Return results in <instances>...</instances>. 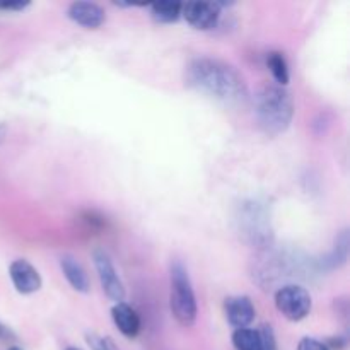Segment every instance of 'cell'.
<instances>
[{
    "label": "cell",
    "instance_id": "ffe728a7",
    "mask_svg": "<svg viewBox=\"0 0 350 350\" xmlns=\"http://www.w3.org/2000/svg\"><path fill=\"white\" fill-rule=\"evenodd\" d=\"M0 340H3V342L16 340V335H14V332L2 323H0Z\"/></svg>",
    "mask_w": 350,
    "mask_h": 350
},
{
    "label": "cell",
    "instance_id": "9a60e30c",
    "mask_svg": "<svg viewBox=\"0 0 350 350\" xmlns=\"http://www.w3.org/2000/svg\"><path fill=\"white\" fill-rule=\"evenodd\" d=\"M267 65H269L277 85L286 88L289 84V67H287V62L284 58V55L280 51H270L269 57H267Z\"/></svg>",
    "mask_w": 350,
    "mask_h": 350
},
{
    "label": "cell",
    "instance_id": "8992f818",
    "mask_svg": "<svg viewBox=\"0 0 350 350\" xmlns=\"http://www.w3.org/2000/svg\"><path fill=\"white\" fill-rule=\"evenodd\" d=\"M181 16L197 29L208 31L217 26L221 5L217 2H188L181 5Z\"/></svg>",
    "mask_w": 350,
    "mask_h": 350
},
{
    "label": "cell",
    "instance_id": "2e32d148",
    "mask_svg": "<svg viewBox=\"0 0 350 350\" xmlns=\"http://www.w3.org/2000/svg\"><path fill=\"white\" fill-rule=\"evenodd\" d=\"M347 246H349L347 231H344L340 234V238L337 239V243H335L334 253H332L330 260H327V262H332V267H338L340 263H344L345 258H347Z\"/></svg>",
    "mask_w": 350,
    "mask_h": 350
},
{
    "label": "cell",
    "instance_id": "3957f363",
    "mask_svg": "<svg viewBox=\"0 0 350 350\" xmlns=\"http://www.w3.org/2000/svg\"><path fill=\"white\" fill-rule=\"evenodd\" d=\"M170 282V304L173 317L176 318L181 327H193L197 321V297H195L187 267L180 260H174L171 263Z\"/></svg>",
    "mask_w": 350,
    "mask_h": 350
},
{
    "label": "cell",
    "instance_id": "e0dca14e",
    "mask_svg": "<svg viewBox=\"0 0 350 350\" xmlns=\"http://www.w3.org/2000/svg\"><path fill=\"white\" fill-rule=\"evenodd\" d=\"M85 340H88L89 347L92 350H120L118 345L113 342V338L101 337L98 334H88L85 335Z\"/></svg>",
    "mask_w": 350,
    "mask_h": 350
},
{
    "label": "cell",
    "instance_id": "ac0fdd59",
    "mask_svg": "<svg viewBox=\"0 0 350 350\" xmlns=\"http://www.w3.org/2000/svg\"><path fill=\"white\" fill-rule=\"evenodd\" d=\"M297 350H332V349L327 347L325 342L317 340V338H311V337H304L303 340L299 342V345H297Z\"/></svg>",
    "mask_w": 350,
    "mask_h": 350
},
{
    "label": "cell",
    "instance_id": "277c9868",
    "mask_svg": "<svg viewBox=\"0 0 350 350\" xmlns=\"http://www.w3.org/2000/svg\"><path fill=\"white\" fill-rule=\"evenodd\" d=\"M275 306L279 313L289 321H301L313 308L310 293L301 286H284L275 294Z\"/></svg>",
    "mask_w": 350,
    "mask_h": 350
},
{
    "label": "cell",
    "instance_id": "7a4b0ae2",
    "mask_svg": "<svg viewBox=\"0 0 350 350\" xmlns=\"http://www.w3.org/2000/svg\"><path fill=\"white\" fill-rule=\"evenodd\" d=\"M255 113L260 126L270 135H279L289 129L294 116V103L286 88L265 85L255 98Z\"/></svg>",
    "mask_w": 350,
    "mask_h": 350
},
{
    "label": "cell",
    "instance_id": "52a82bcc",
    "mask_svg": "<svg viewBox=\"0 0 350 350\" xmlns=\"http://www.w3.org/2000/svg\"><path fill=\"white\" fill-rule=\"evenodd\" d=\"M9 275L19 294L38 293L43 284L38 270L26 260H14L9 267Z\"/></svg>",
    "mask_w": 350,
    "mask_h": 350
},
{
    "label": "cell",
    "instance_id": "7402d4cb",
    "mask_svg": "<svg viewBox=\"0 0 350 350\" xmlns=\"http://www.w3.org/2000/svg\"><path fill=\"white\" fill-rule=\"evenodd\" d=\"M7 350H23V349H19V347H9Z\"/></svg>",
    "mask_w": 350,
    "mask_h": 350
},
{
    "label": "cell",
    "instance_id": "7c38bea8",
    "mask_svg": "<svg viewBox=\"0 0 350 350\" xmlns=\"http://www.w3.org/2000/svg\"><path fill=\"white\" fill-rule=\"evenodd\" d=\"M60 267L62 272H64L65 279L68 280V284L72 286V289L77 291L81 294H88L91 291V282H89L88 272H85L84 267L70 255H65L60 258Z\"/></svg>",
    "mask_w": 350,
    "mask_h": 350
},
{
    "label": "cell",
    "instance_id": "4fadbf2b",
    "mask_svg": "<svg viewBox=\"0 0 350 350\" xmlns=\"http://www.w3.org/2000/svg\"><path fill=\"white\" fill-rule=\"evenodd\" d=\"M236 350H262V335L255 328H239L232 334Z\"/></svg>",
    "mask_w": 350,
    "mask_h": 350
},
{
    "label": "cell",
    "instance_id": "8fae6325",
    "mask_svg": "<svg viewBox=\"0 0 350 350\" xmlns=\"http://www.w3.org/2000/svg\"><path fill=\"white\" fill-rule=\"evenodd\" d=\"M239 221L245 224V234H248L250 238H252V241L258 243L269 239L270 232L267 231L269 222H267V217L262 214V211H260L258 204H250L248 207H243V215Z\"/></svg>",
    "mask_w": 350,
    "mask_h": 350
},
{
    "label": "cell",
    "instance_id": "ba28073f",
    "mask_svg": "<svg viewBox=\"0 0 350 350\" xmlns=\"http://www.w3.org/2000/svg\"><path fill=\"white\" fill-rule=\"evenodd\" d=\"M226 318L229 323L239 330V328H250L255 320V306L248 296H232L226 299L224 304Z\"/></svg>",
    "mask_w": 350,
    "mask_h": 350
},
{
    "label": "cell",
    "instance_id": "9c48e42d",
    "mask_svg": "<svg viewBox=\"0 0 350 350\" xmlns=\"http://www.w3.org/2000/svg\"><path fill=\"white\" fill-rule=\"evenodd\" d=\"M68 19L88 29H98L105 23V10L92 2H74L67 10Z\"/></svg>",
    "mask_w": 350,
    "mask_h": 350
},
{
    "label": "cell",
    "instance_id": "30bf717a",
    "mask_svg": "<svg viewBox=\"0 0 350 350\" xmlns=\"http://www.w3.org/2000/svg\"><path fill=\"white\" fill-rule=\"evenodd\" d=\"M111 318L115 327L118 328L120 334L125 335L126 338H135L140 334V318L137 311L126 303H118L111 308Z\"/></svg>",
    "mask_w": 350,
    "mask_h": 350
},
{
    "label": "cell",
    "instance_id": "5bb4252c",
    "mask_svg": "<svg viewBox=\"0 0 350 350\" xmlns=\"http://www.w3.org/2000/svg\"><path fill=\"white\" fill-rule=\"evenodd\" d=\"M181 5H183V3H178V2L152 3V5H150V14H152V17L157 21V23H163V24L176 23L181 16Z\"/></svg>",
    "mask_w": 350,
    "mask_h": 350
},
{
    "label": "cell",
    "instance_id": "5b68a950",
    "mask_svg": "<svg viewBox=\"0 0 350 350\" xmlns=\"http://www.w3.org/2000/svg\"><path fill=\"white\" fill-rule=\"evenodd\" d=\"M92 260H94L96 272H98L99 282H101V287L106 293V296L111 301H115V304L123 303V299H125V287H123L122 279H120L118 272H116L108 253L105 250H96L92 253Z\"/></svg>",
    "mask_w": 350,
    "mask_h": 350
},
{
    "label": "cell",
    "instance_id": "603a6c76",
    "mask_svg": "<svg viewBox=\"0 0 350 350\" xmlns=\"http://www.w3.org/2000/svg\"><path fill=\"white\" fill-rule=\"evenodd\" d=\"M65 350H81V349H77V347H67Z\"/></svg>",
    "mask_w": 350,
    "mask_h": 350
},
{
    "label": "cell",
    "instance_id": "d6986e66",
    "mask_svg": "<svg viewBox=\"0 0 350 350\" xmlns=\"http://www.w3.org/2000/svg\"><path fill=\"white\" fill-rule=\"evenodd\" d=\"M29 5V2H0L2 10H24Z\"/></svg>",
    "mask_w": 350,
    "mask_h": 350
},
{
    "label": "cell",
    "instance_id": "44dd1931",
    "mask_svg": "<svg viewBox=\"0 0 350 350\" xmlns=\"http://www.w3.org/2000/svg\"><path fill=\"white\" fill-rule=\"evenodd\" d=\"M5 133H7V126L3 123H0V142L5 139Z\"/></svg>",
    "mask_w": 350,
    "mask_h": 350
},
{
    "label": "cell",
    "instance_id": "6da1fadb",
    "mask_svg": "<svg viewBox=\"0 0 350 350\" xmlns=\"http://www.w3.org/2000/svg\"><path fill=\"white\" fill-rule=\"evenodd\" d=\"M185 82L193 91L228 106L243 105L248 98V89L241 75L231 65L215 58H197L191 62L185 72Z\"/></svg>",
    "mask_w": 350,
    "mask_h": 350
}]
</instances>
